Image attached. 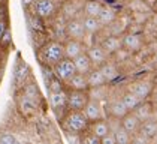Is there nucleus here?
<instances>
[{
  "mask_svg": "<svg viewBox=\"0 0 157 144\" xmlns=\"http://www.w3.org/2000/svg\"><path fill=\"white\" fill-rule=\"evenodd\" d=\"M100 144H117V141H115V137H114V132H109L106 137L100 138Z\"/></svg>",
  "mask_w": 157,
  "mask_h": 144,
  "instance_id": "obj_31",
  "label": "nucleus"
},
{
  "mask_svg": "<svg viewBox=\"0 0 157 144\" xmlns=\"http://www.w3.org/2000/svg\"><path fill=\"white\" fill-rule=\"evenodd\" d=\"M81 144H100V138L91 135L90 132H85L81 135Z\"/></svg>",
  "mask_w": 157,
  "mask_h": 144,
  "instance_id": "obj_27",
  "label": "nucleus"
},
{
  "mask_svg": "<svg viewBox=\"0 0 157 144\" xmlns=\"http://www.w3.org/2000/svg\"><path fill=\"white\" fill-rule=\"evenodd\" d=\"M49 105H51V108L54 111L66 108V105H67V92L63 89L60 92L49 93Z\"/></svg>",
  "mask_w": 157,
  "mask_h": 144,
  "instance_id": "obj_13",
  "label": "nucleus"
},
{
  "mask_svg": "<svg viewBox=\"0 0 157 144\" xmlns=\"http://www.w3.org/2000/svg\"><path fill=\"white\" fill-rule=\"evenodd\" d=\"M114 137H115V141L117 144H130L132 143V135L129 132H126L121 126H118L115 131H114Z\"/></svg>",
  "mask_w": 157,
  "mask_h": 144,
  "instance_id": "obj_26",
  "label": "nucleus"
},
{
  "mask_svg": "<svg viewBox=\"0 0 157 144\" xmlns=\"http://www.w3.org/2000/svg\"><path fill=\"white\" fill-rule=\"evenodd\" d=\"M81 21H82V26L85 29V33H96L102 29V24L99 23V20L93 18V17H84Z\"/></svg>",
  "mask_w": 157,
  "mask_h": 144,
  "instance_id": "obj_25",
  "label": "nucleus"
},
{
  "mask_svg": "<svg viewBox=\"0 0 157 144\" xmlns=\"http://www.w3.org/2000/svg\"><path fill=\"white\" fill-rule=\"evenodd\" d=\"M6 5H0V20H6Z\"/></svg>",
  "mask_w": 157,
  "mask_h": 144,
  "instance_id": "obj_34",
  "label": "nucleus"
},
{
  "mask_svg": "<svg viewBox=\"0 0 157 144\" xmlns=\"http://www.w3.org/2000/svg\"><path fill=\"white\" fill-rule=\"evenodd\" d=\"M40 57L45 65L56 66L60 60L64 59V47L59 41H51L47 45H44L40 51Z\"/></svg>",
  "mask_w": 157,
  "mask_h": 144,
  "instance_id": "obj_2",
  "label": "nucleus"
},
{
  "mask_svg": "<svg viewBox=\"0 0 157 144\" xmlns=\"http://www.w3.org/2000/svg\"><path fill=\"white\" fill-rule=\"evenodd\" d=\"M8 30V23H6V20H0V38L3 36V33Z\"/></svg>",
  "mask_w": 157,
  "mask_h": 144,
  "instance_id": "obj_33",
  "label": "nucleus"
},
{
  "mask_svg": "<svg viewBox=\"0 0 157 144\" xmlns=\"http://www.w3.org/2000/svg\"><path fill=\"white\" fill-rule=\"evenodd\" d=\"M87 81H88V87L90 89H99V87L106 84L99 68H94V69L90 71V74H87Z\"/></svg>",
  "mask_w": 157,
  "mask_h": 144,
  "instance_id": "obj_19",
  "label": "nucleus"
},
{
  "mask_svg": "<svg viewBox=\"0 0 157 144\" xmlns=\"http://www.w3.org/2000/svg\"><path fill=\"white\" fill-rule=\"evenodd\" d=\"M15 137L12 134H2L0 135V144H15Z\"/></svg>",
  "mask_w": 157,
  "mask_h": 144,
  "instance_id": "obj_30",
  "label": "nucleus"
},
{
  "mask_svg": "<svg viewBox=\"0 0 157 144\" xmlns=\"http://www.w3.org/2000/svg\"><path fill=\"white\" fill-rule=\"evenodd\" d=\"M121 41H123V48H126L129 53H136L142 48V36L138 33H129Z\"/></svg>",
  "mask_w": 157,
  "mask_h": 144,
  "instance_id": "obj_11",
  "label": "nucleus"
},
{
  "mask_svg": "<svg viewBox=\"0 0 157 144\" xmlns=\"http://www.w3.org/2000/svg\"><path fill=\"white\" fill-rule=\"evenodd\" d=\"M73 65H75V69H76V74H82V75H87L90 74V71L93 69V65L88 59L87 53H82L79 54L78 57L73 59Z\"/></svg>",
  "mask_w": 157,
  "mask_h": 144,
  "instance_id": "obj_16",
  "label": "nucleus"
},
{
  "mask_svg": "<svg viewBox=\"0 0 157 144\" xmlns=\"http://www.w3.org/2000/svg\"><path fill=\"white\" fill-rule=\"evenodd\" d=\"M36 0H23V5L24 6H30V5H33Z\"/></svg>",
  "mask_w": 157,
  "mask_h": 144,
  "instance_id": "obj_35",
  "label": "nucleus"
},
{
  "mask_svg": "<svg viewBox=\"0 0 157 144\" xmlns=\"http://www.w3.org/2000/svg\"><path fill=\"white\" fill-rule=\"evenodd\" d=\"M64 32H66V36L69 39H75V41H82L85 38V29L82 26V21L81 20H69L66 23V27H64Z\"/></svg>",
  "mask_w": 157,
  "mask_h": 144,
  "instance_id": "obj_7",
  "label": "nucleus"
},
{
  "mask_svg": "<svg viewBox=\"0 0 157 144\" xmlns=\"http://www.w3.org/2000/svg\"><path fill=\"white\" fill-rule=\"evenodd\" d=\"M139 135H142L147 140L157 137V122L156 120H145V122H142V123H141V128H139Z\"/></svg>",
  "mask_w": 157,
  "mask_h": 144,
  "instance_id": "obj_20",
  "label": "nucleus"
},
{
  "mask_svg": "<svg viewBox=\"0 0 157 144\" xmlns=\"http://www.w3.org/2000/svg\"><path fill=\"white\" fill-rule=\"evenodd\" d=\"M141 120L138 119V116L135 113H129L127 116H124L120 122V126L124 129L126 132H129L130 135H136L139 134V128H141Z\"/></svg>",
  "mask_w": 157,
  "mask_h": 144,
  "instance_id": "obj_10",
  "label": "nucleus"
},
{
  "mask_svg": "<svg viewBox=\"0 0 157 144\" xmlns=\"http://www.w3.org/2000/svg\"><path fill=\"white\" fill-rule=\"evenodd\" d=\"M54 75L57 80H60L61 83H67L73 75L76 74V69H75V65H73V60L71 59H64L60 60L56 66H54Z\"/></svg>",
  "mask_w": 157,
  "mask_h": 144,
  "instance_id": "obj_4",
  "label": "nucleus"
},
{
  "mask_svg": "<svg viewBox=\"0 0 157 144\" xmlns=\"http://www.w3.org/2000/svg\"><path fill=\"white\" fill-rule=\"evenodd\" d=\"M115 17H117V12H115L114 8L103 6L100 14H99V17H97V20H99V23L102 24V27H103V26H108V24L112 23L115 20Z\"/></svg>",
  "mask_w": 157,
  "mask_h": 144,
  "instance_id": "obj_21",
  "label": "nucleus"
},
{
  "mask_svg": "<svg viewBox=\"0 0 157 144\" xmlns=\"http://www.w3.org/2000/svg\"><path fill=\"white\" fill-rule=\"evenodd\" d=\"M82 113H84V116L87 117V120H88L90 123H94L97 120L105 119V117H103V108H102L100 102H99L97 99H91V98H90V101L87 102V105H85Z\"/></svg>",
  "mask_w": 157,
  "mask_h": 144,
  "instance_id": "obj_5",
  "label": "nucleus"
},
{
  "mask_svg": "<svg viewBox=\"0 0 157 144\" xmlns=\"http://www.w3.org/2000/svg\"><path fill=\"white\" fill-rule=\"evenodd\" d=\"M48 90H49V93L60 92V90H63V83H61L60 80H57V78H52V80L48 81Z\"/></svg>",
  "mask_w": 157,
  "mask_h": 144,
  "instance_id": "obj_28",
  "label": "nucleus"
},
{
  "mask_svg": "<svg viewBox=\"0 0 157 144\" xmlns=\"http://www.w3.org/2000/svg\"><path fill=\"white\" fill-rule=\"evenodd\" d=\"M100 47L103 48V51L109 56V54H114V53L120 51L121 48H123V41H121V38H118V36H108V38H105L102 41Z\"/></svg>",
  "mask_w": 157,
  "mask_h": 144,
  "instance_id": "obj_14",
  "label": "nucleus"
},
{
  "mask_svg": "<svg viewBox=\"0 0 157 144\" xmlns=\"http://www.w3.org/2000/svg\"><path fill=\"white\" fill-rule=\"evenodd\" d=\"M99 69H100V72H102V75H103V78H105L106 83H112V81H115V80L120 77V71H118V68H117L114 63L106 62V63L102 65Z\"/></svg>",
  "mask_w": 157,
  "mask_h": 144,
  "instance_id": "obj_18",
  "label": "nucleus"
},
{
  "mask_svg": "<svg viewBox=\"0 0 157 144\" xmlns=\"http://www.w3.org/2000/svg\"><path fill=\"white\" fill-rule=\"evenodd\" d=\"M33 6H35V14L39 18H44V20L51 18L57 11L54 0H36L33 3Z\"/></svg>",
  "mask_w": 157,
  "mask_h": 144,
  "instance_id": "obj_6",
  "label": "nucleus"
},
{
  "mask_svg": "<svg viewBox=\"0 0 157 144\" xmlns=\"http://www.w3.org/2000/svg\"><path fill=\"white\" fill-rule=\"evenodd\" d=\"M103 5L97 0H88L84 5V15L85 17H93V18H97L99 14L102 11Z\"/></svg>",
  "mask_w": 157,
  "mask_h": 144,
  "instance_id": "obj_22",
  "label": "nucleus"
},
{
  "mask_svg": "<svg viewBox=\"0 0 157 144\" xmlns=\"http://www.w3.org/2000/svg\"><path fill=\"white\" fill-rule=\"evenodd\" d=\"M121 102L124 104V107L127 108V111H129V113H133L136 108L142 104V101H141V99H138V98L133 95V93H130V92H127L126 95L121 98Z\"/></svg>",
  "mask_w": 157,
  "mask_h": 144,
  "instance_id": "obj_24",
  "label": "nucleus"
},
{
  "mask_svg": "<svg viewBox=\"0 0 157 144\" xmlns=\"http://www.w3.org/2000/svg\"><path fill=\"white\" fill-rule=\"evenodd\" d=\"M64 57L66 59H71L73 60L75 57H78L79 54L85 53V47H84V42L82 41H75V39H67L64 44Z\"/></svg>",
  "mask_w": 157,
  "mask_h": 144,
  "instance_id": "obj_9",
  "label": "nucleus"
},
{
  "mask_svg": "<svg viewBox=\"0 0 157 144\" xmlns=\"http://www.w3.org/2000/svg\"><path fill=\"white\" fill-rule=\"evenodd\" d=\"M11 42H12V35H11V32H9V29L3 33V36L0 38V45L2 47H8V45H11Z\"/></svg>",
  "mask_w": 157,
  "mask_h": 144,
  "instance_id": "obj_29",
  "label": "nucleus"
},
{
  "mask_svg": "<svg viewBox=\"0 0 157 144\" xmlns=\"http://www.w3.org/2000/svg\"><path fill=\"white\" fill-rule=\"evenodd\" d=\"M90 101L88 92L79 90H69L67 92V111H84L87 102Z\"/></svg>",
  "mask_w": 157,
  "mask_h": 144,
  "instance_id": "obj_3",
  "label": "nucleus"
},
{
  "mask_svg": "<svg viewBox=\"0 0 157 144\" xmlns=\"http://www.w3.org/2000/svg\"><path fill=\"white\" fill-rule=\"evenodd\" d=\"M130 144H148V140L144 138L142 135H139V134H136V135H133L132 137V143Z\"/></svg>",
  "mask_w": 157,
  "mask_h": 144,
  "instance_id": "obj_32",
  "label": "nucleus"
},
{
  "mask_svg": "<svg viewBox=\"0 0 157 144\" xmlns=\"http://www.w3.org/2000/svg\"><path fill=\"white\" fill-rule=\"evenodd\" d=\"M85 53H87L88 59L91 62L93 68H100L102 65H105L108 62V54L103 51V48L100 45H91Z\"/></svg>",
  "mask_w": 157,
  "mask_h": 144,
  "instance_id": "obj_8",
  "label": "nucleus"
},
{
  "mask_svg": "<svg viewBox=\"0 0 157 144\" xmlns=\"http://www.w3.org/2000/svg\"><path fill=\"white\" fill-rule=\"evenodd\" d=\"M0 5H6V0H0Z\"/></svg>",
  "mask_w": 157,
  "mask_h": 144,
  "instance_id": "obj_36",
  "label": "nucleus"
},
{
  "mask_svg": "<svg viewBox=\"0 0 157 144\" xmlns=\"http://www.w3.org/2000/svg\"><path fill=\"white\" fill-rule=\"evenodd\" d=\"M66 84L71 87V90L88 92V89H90L88 87V81H87V75H82V74H75Z\"/></svg>",
  "mask_w": 157,
  "mask_h": 144,
  "instance_id": "obj_17",
  "label": "nucleus"
},
{
  "mask_svg": "<svg viewBox=\"0 0 157 144\" xmlns=\"http://www.w3.org/2000/svg\"><path fill=\"white\" fill-rule=\"evenodd\" d=\"M91 135H94L97 138H103V137H106L109 132H111V126H109V122L105 119L102 120H97L94 123H90L88 125V131Z\"/></svg>",
  "mask_w": 157,
  "mask_h": 144,
  "instance_id": "obj_12",
  "label": "nucleus"
},
{
  "mask_svg": "<svg viewBox=\"0 0 157 144\" xmlns=\"http://www.w3.org/2000/svg\"><path fill=\"white\" fill-rule=\"evenodd\" d=\"M151 89H153L151 83H148V81H139V83H135L130 87V93H133L138 99H141L144 102L145 99L150 96V93H151Z\"/></svg>",
  "mask_w": 157,
  "mask_h": 144,
  "instance_id": "obj_15",
  "label": "nucleus"
},
{
  "mask_svg": "<svg viewBox=\"0 0 157 144\" xmlns=\"http://www.w3.org/2000/svg\"><path fill=\"white\" fill-rule=\"evenodd\" d=\"M88 125L90 122L87 120L82 111H67L61 122V126L66 134H76V135L85 134L88 131Z\"/></svg>",
  "mask_w": 157,
  "mask_h": 144,
  "instance_id": "obj_1",
  "label": "nucleus"
},
{
  "mask_svg": "<svg viewBox=\"0 0 157 144\" xmlns=\"http://www.w3.org/2000/svg\"><path fill=\"white\" fill-rule=\"evenodd\" d=\"M109 111H111V116H112L114 119H117V120H121L124 116L129 114L127 108L124 107V104L121 102V99L114 101V102L111 104V107H109Z\"/></svg>",
  "mask_w": 157,
  "mask_h": 144,
  "instance_id": "obj_23",
  "label": "nucleus"
}]
</instances>
